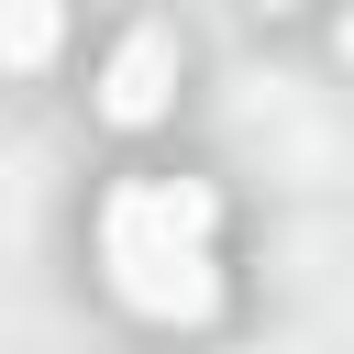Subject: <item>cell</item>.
Instances as JSON below:
<instances>
[{"label":"cell","mask_w":354,"mask_h":354,"mask_svg":"<svg viewBox=\"0 0 354 354\" xmlns=\"http://www.w3.org/2000/svg\"><path fill=\"white\" fill-rule=\"evenodd\" d=\"M166 100H177V33L166 22H133L111 44V66H100V122L144 133V122H166Z\"/></svg>","instance_id":"2"},{"label":"cell","mask_w":354,"mask_h":354,"mask_svg":"<svg viewBox=\"0 0 354 354\" xmlns=\"http://www.w3.org/2000/svg\"><path fill=\"white\" fill-rule=\"evenodd\" d=\"M55 33H66V0H11V11H0V44H11V66H22V77L55 55Z\"/></svg>","instance_id":"3"},{"label":"cell","mask_w":354,"mask_h":354,"mask_svg":"<svg viewBox=\"0 0 354 354\" xmlns=\"http://www.w3.org/2000/svg\"><path fill=\"white\" fill-rule=\"evenodd\" d=\"M210 177H122L100 199V266L122 288V310L144 321H210L221 310V266H210Z\"/></svg>","instance_id":"1"},{"label":"cell","mask_w":354,"mask_h":354,"mask_svg":"<svg viewBox=\"0 0 354 354\" xmlns=\"http://www.w3.org/2000/svg\"><path fill=\"white\" fill-rule=\"evenodd\" d=\"M266 11H299V0H266Z\"/></svg>","instance_id":"5"},{"label":"cell","mask_w":354,"mask_h":354,"mask_svg":"<svg viewBox=\"0 0 354 354\" xmlns=\"http://www.w3.org/2000/svg\"><path fill=\"white\" fill-rule=\"evenodd\" d=\"M332 55H343V66H354V11H343V22H332Z\"/></svg>","instance_id":"4"}]
</instances>
